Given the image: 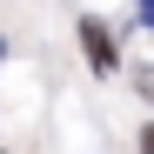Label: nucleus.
I'll return each mask as SVG.
<instances>
[{"mask_svg":"<svg viewBox=\"0 0 154 154\" xmlns=\"http://www.w3.org/2000/svg\"><path fill=\"white\" fill-rule=\"evenodd\" d=\"M141 154H154V127H141Z\"/></svg>","mask_w":154,"mask_h":154,"instance_id":"7ed1b4c3","label":"nucleus"},{"mask_svg":"<svg viewBox=\"0 0 154 154\" xmlns=\"http://www.w3.org/2000/svg\"><path fill=\"white\" fill-rule=\"evenodd\" d=\"M134 20H141V27H154V7H134Z\"/></svg>","mask_w":154,"mask_h":154,"instance_id":"f03ea898","label":"nucleus"},{"mask_svg":"<svg viewBox=\"0 0 154 154\" xmlns=\"http://www.w3.org/2000/svg\"><path fill=\"white\" fill-rule=\"evenodd\" d=\"M74 34H81V54H87V67H94V74H114V67H121V47H114V34L100 27L94 14L74 20Z\"/></svg>","mask_w":154,"mask_h":154,"instance_id":"f257e3e1","label":"nucleus"}]
</instances>
